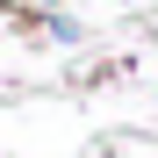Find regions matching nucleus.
<instances>
[{"instance_id":"f257e3e1","label":"nucleus","mask_w":158,"mask_h":158,"mask_svg":"<svg viewBox=\"0 0 158 158\" xmlns=\"http://www.w3.org/2000/svg\"><path fill=\"white\" fill-rule=\"evenodd\" d=\"M43 29H50V36H58V43H79V22H72V15H50V22H43Z\"/></svg>"}]
</instances>
